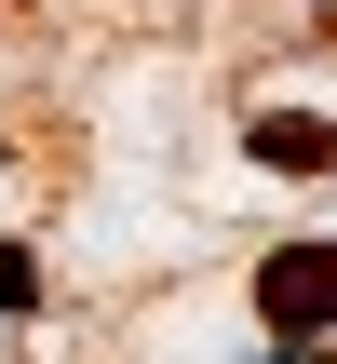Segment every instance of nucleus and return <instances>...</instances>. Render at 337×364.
<instances>
[{
	"label": "nucleus",
	"mask_w": 337,
	"mask_h": 364,
	"mask_svg": "<svg viewBox=\"0 0 337 364\" xmlns=\"http://www.w3.org/2000/svg\"><path fill=\"white\" fill-rule=\"evenodd\" d=\"M257 324H270V338H311V351H337V230H324V243L257 257Z\"/></svg>",
	"instance_id": "f257e3e1"
},
{
	"label": "nucleus",
	"mask_w": 337,
	"mask_h": 364,
	"mask_svg": "<svg viewBox=\"0 0 337 364\" xmlns=\"http://www.w3.org/2000/svg\"><path fill=\"white\" fill-rule=\"evenodd\" d=\"M243 162H257V176H337V108L257 95V108H243Z\"/></svg>",
	"instance_id": "f03ea898"
},
{
	"label": "nucleus",
	"mask_w": 337,
	"mask_h": 364,
	"mask_svg": "<svg viewBox=\"0 0 337 364\" xmlns=\"http://www.w3.org/2000/svg\"><path fill=\"white\" fill-rule=\"evenodd\" d=\"M41 297H54V284H41V257H27V243H0V324H41Z\"/></svg>",
	"instance_id": "7ed1b4c3"
},
{
	"label": "nucleus",
	"mask_w": 337,
	"mask_h": 364,
	"mask_svg": "<svg viewBox=\"0 0 337 364\" xmlns=\"http://www.w3.org/2000/svg\"><path fill=\"white\" fill-rule=\"evenodd\" d=\"M243 364H324V351H311V338H270V351H243Z\"/></svg>",
	"instance_id": "20e7f679"
}]
</instances>
